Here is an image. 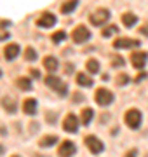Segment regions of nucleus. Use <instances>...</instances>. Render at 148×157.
<instances>
[{"label":"nucleus","mask_w":148,"mask_h":157,"mask_svg":"<svg viewBox=\"0 0 148 157\" xmlns=\"http://www.w3.org/2000/svg\"><path fill=\"white\" fill-rule=\"evenodd\" d=\"M124 122L129 129H139V126L143 122V113L138 108H129L124 115Z\"/></svg>","instance_id":"obj_1"},{"label":"nucleus","mask_w":148,"mask_h":157,"mask_svg":"<svg viewBox=\"0 0 148 157\" xmlns=\"http://www.w3.org/2000/svg\"><path fill=\"white\" fill-rule=\"evenodd\" d=\"M46 84H47V87H51L52 91H56L59 96H66L68 94V86L65 84L59 77H56V75H49V77H46Z\"/></svg>","instance_id":"obj_2"},{"label":"nucleus","mask_w":148,"mask_h":157,"mask_svg":"<svg viewBox=\"0 0 148 157\" xmlns=\"http://www.w3.org/2000/svg\"><path fill=\"white\" fill-rule=\"evenodd\" d=\"M94 100H96L99 107H108V105L113 103V93L108 91L106 87H99L96 91V94H94Z\"/></svg>","instance_id":"obj_3"},{"label":"nucleus","mask_w":148,"mask_h":157,"mask_svg":"<svg viewBox=\"0 0 148 157\" xmlns=\"http://www.w3.org/2000/svg\"><path fill=\"white\" fill-rule=\"evenodd\" d=\"M108 19H110V11L105 9V7L94 11L91 16H89V21H91V25H94V26H103Z\"/></svg>","instance_id":"obj_4"},{"label":"nucleus","mask_w":148,"mask_h":157,"mask_svg":"<svg viewBox=\"0 0 148 157\" xmlns=\"http://www.w3.org/2000/svg\"><path fill=\"white\" fill-rule=\"evenodd\" d=\"M84 141H86L87 148L91 150V154H94V155H98V154H101L103 150H105V145H103V141L98 138V136L94 135H89L84 138Z\"/></svg>","instance_id":"obj_5"},{"label":"nucleus","mask_w":148,"mask_h":157,"mask_svg":"<svg viewBox=\"0 0 148 157\" xmlns=\"http://www.w3.org/2000/svg\"><path fill=\"white\" fill-rule=\"evenodd\" d=\"M72 39H73L75 44H84V42H87V40L91 39V30L87 28V26H84V25H80V26H77L73 30Z\"/></svg>","instance_id":"obj_6"},{"label":"nucleus","mask_w":148,"mask_h":157,"mask_svg":"<svg viewBox=\"0 0 148 157\" xmlns=\"http://www.w3.org/2000/svg\"><path fill=\"white\" fill-rule=\"evenodd\" d=\"M57 23V17L52 14V12H42L39 16V19H37V26L39 28H52L54 25Z\"/></svg>","instance_id":"obj_7"},{"label":"nucleus","mask_w":148,"mask_h":157,"mask_svg":"<svg viewBox=\"0 0 148 157\" xmlns=\"http://www.w3.org/2000/svg\"><path fill=\"white\" fill-rule=\"evenodd\" d=\"M141 42L136 39H129V37H119V39L113 42L115 49H131V47H139Z\"/></svg>","instance_id":"obj_8"},{"label":"nucleus","mask_w":148,"mask_h":157,"mask_svg":"<svg viewBox=\"0 0 148 157\" xmlns=\"http://www.w3.org/2000/svg\"><path fill=\"white\" fill-rule=\"evenodd\" d=\"M131 63L132 67L138 68V70H143V68L146 67L148 63V52H145V51H138V52H134L131 56Z\"/></svg>","instance_id":"obj_9"},{"label":"nucleus","mask_w":148,"mask_h":157,"mask_svg":"<svg viewBox=\"0 0 148 157\" xmlns=\"http://www.w3.org/2000/svg\"><path fill=\"white\" fill-rule=\"evenodd\" d=\"M63 129L66 133H77V129H79V117L75 113H68L65 117V121H63Z\"/></svg>","instance_id":"obj_10"},{"label":"nucleus","mask_w":148,"mask_h":157,"mask_svg":"<svg viewBox=\"0 0 148 157\" xmlns=\"http://www.w3.org/2000/svg\"><path fill=\"white\" fill-rule=\"evenodd\" d=\"M75 152H77L75 143L72 140H66V141H63L61 145H59V148H57V155L59 157H72V155H75Z\"/></svg>","instance_id":"obj_11"},{"label":"nucleus","mask_w":148,"mask_h":157,"mask_svg":"<svg viewBox=\"0 0 148 157\" xmlns=\"http://www.w3.org/2000/svg\"><path fill=\"white\" fill-rule=\"evenodd\" d=\"M19 51H21V47L17 44H7L4 47V56H6L7 61H12V59H16L19 56Z\"/></svg>","instance_id":"obj_12"},{"label":"nucleus","mask_w":148,"mask_h":157,"mask_svg":"<svg viewBox=\"0 0 148 157\" xmlns=\"http://www.w3.org/2000/svg\"><path fill=\"white\" fill-rule=\"evenodd\" d=\"M37 108H39V101L35 98H26L23 101V112L26 115H35L37 113Z\"/></svg>","instance_id":"obj_13"},{"label":"nucleus","mask_w":148,"mask_h":157,"mask_svg":"<svg viewBox=\"0 0 148 157\" xmlns=\"http://www.w3.org/2000/svg\"><path fill=\"white\" fill-rule=\"evenodd\" d=\"M0 105L4 107V110H6L7 113H16L17 110V103L14 98H11V96H4L2 100H0Z\"/></svg>","instance_id":"obj_14"},{"label":"nucleus","mask_w":148,"mask_h":157,"mask_svg":"<svg viewBox=\"0 0 148 157\" xmlns=\"http://www.w3.org/2000/svg\"><path fill=\"white\" fill-rule=\"evenodd\" d=\"M57 67H59L57 58H54V56H46L44 58V68H46L47 72H51V75H54V72L57 70Z\"/></svg>","instance_id":"obj_15"},{"label":"nucleus","mask_w":148,"mask_h":157,"mask_svg":"<svg viewBox=\"0 0 148 157\" xmlns=\"http://www.w3.org/2000/svg\"><path fill=\"white\" fill-rule=\"evenodd\" d=\"M75 80H77V84H79V86H82V87H91V86H92V78L89 77L87 73H84V72L77 73V77H75Z\"/></svg>","instance_id":"obj_16"},{"label":"nucleus","mask_w":148,"mask_h":157,"mask_svg":"<svg viewBox=\"0 0 148 157\" xmlns=\"http://www.w3.org/2000/svg\"><path fill=\"white\" fill-rule=\"evenodd\" d=\"M122 23H124V26L131 28V26H134L138 23V16L132 14V12H125V14H122Z\"/></svg>","instance_id":"obj_17"},{"label":"nucleus","mask_w":148,"mask_h":157,"mask_svg":"<svg viewBox=\"0 0 148 157\" xmlns=\"http://www.w3.org/2000/svg\"><path fill=\"white\" fill-rule=\"evenodd\" d=\"M16 86H17L21 91H31V89H33L31 80H30L28 77H19V78H16Z\"/></svg>","instance_id":"obj_18"},{"label":"nucleus","mask_w":148,"mask_h":157,"mask_svg":"<svg viewBox=\"0 0 148 157\" xmlns=\"http://www.w3.org/2000/svg\"><path fill=\"white\" fill-rule=\"evenodd\" d=\"M92 117H94V110H92V108H84V110H82V113H80V121H82V124H84V126L91 124Z\"/></svg>","instance_id":"obj_19"},{"label":"nucleus","mask_w":148,"mask_h":157,"mask_svg":"<svg viewBox=\"0 0 148 157\" xmlns=\"http://www.w3.org/2000/svg\"><path fill=\"white\" fill-rule=\"evenodd\" d=\"M56 141H57V136L56 135H47V136H44V138H40L39 145L44 147V148H47V147H52Z\"/></svg>","instance_id":"obj_20"},{"label":"nucleus","mask_w":148,"mask_h":157,"mask_svg":"<svg viewBox=\"0 0 148 157\" xmlns=\"http://www.w3.org/2000/svg\"><path fill=\"white\" fill-rule=\"evenodd\" d=\"M79 6V0H70V2H65L61 6V12L63 14H70V12H73Z\"/></svg>","instance_id":"obj_21"},{"label":"nucleus","mask_w":148,"mask_h":157,"mask_svg":"<svg viewBox=\"0 0 148 157\" xmlns=\"http://www.w3.org/2000/svg\"><path fill=\"white\" fill-rule=\"evenodd\" d=\"M86 68H87V72L89 73H94L96 75L98 72H99V61L98 59H94V58H91V59H87V63H86Z\"/></svg>","instance_id":"obj_22"},{"label":"nucleus","mask_w":148,"mask_h":157,"mask_svg":"<svg viewBox=\"0 0 148 157\" xmlns=\"http://www.w3.org/2000/svg\"><path fill=\"white\" fill-rule=\"evenodd\" d=\"M24 58H26L28 61H35V59L39 58V54H37V51H35L33 47H26V49H24Z\"/></svg>","instance_id":"obj_23"},{"label":"nucleus","mask_w":148,"mask_h":157,"mask_svg":"<svg viewBox=\"0 0 148 157\" xmlns=\"http://www.w3.org/2000/svg\"><path fill=\"white\" fill-rule=\"evenodd\" d=\"M117 32H119V28H117L115 25H112V26H106V28L103 30V32H101V35L105 37V39H108V37H112V35H113V33H117Z\"/></svg>","instance_id":"obj_24"},{"label":"nucleus","mask_w":148,"mask_h":157,"mask_svg":"<svg viewBox=\"0 0 148 157\" xmlns=\"http://www.w3.org/2000/svg\"><path fill=\"white\" fill-rule=\"evenodd\" d=\"M127 82H129V75L127 73H119L117 78H115V84L117 86H125Z\"/></svg>","instance_id":"obj_25"},{"label":"nucleus","mask_w":148,"mask_h":157,"mask_svg":"<svg viewBox=\"0 0 148 157\" xmlns=\"http://www.w3.org/2000/svg\"><path fill=\"white\" fill-rule=\"evenodd\" d=\"M124 59H122V58L120 56H117V54H113V56H112V65H113L115 68H120V67H124Z\"/></svg>","instance_id":"obj_26"},{"label":"nucleus","mask_w":148,"mask_h":157,"mask_svg":"<svg viewBox=\"0 0 148 157\" xmlns=\"http://www.w3.org/2000/svg\"><path fill=\"white\" fill-rule=\"evenodd\" d=\"M65 39H66V33H65V32H56V33L52 35V42H54V44H59V42L65 40Z\"/></svg>","instance_id":"obj_27"},{"label":"nucleus","mask_w":148,"mask_h":157,"mask_svg":"<svg viewBox=\"0 0 148 157\" xmlns=\"http://www.w3.org/2000/svg\"><path fill=\"white\" fill-rule=\"evenodd\" d=\"M125 157H138V150H136V148H131V150H127Z\"/></svg>","instance_id":"obj_28"},{"label":"nucleus","mask_w":148,"mask_h":157,"mask_svg":"<svg viewBox=\"0 0 148 157\" xmlns=\"http://www.w3.org/2000/svg\"><path fill=\"white\" fill-rule=\"evenodd\" d=\"M30 72H31V77H33V78H40V72L37 70V68H31Z\"/></svg>","instance_id":"obj_29"},{"label":"nucleus","mask_w":148,"mask_h":157,"mask_svg":"<svg viewBox=\"0 0 148 157\" xmlns=\"http://www.w3.org/2000/svg\"><path fill=\"white\" fill-rule=\"evenodd\" d=\"M82 100H84V96H82V94H79V93H75V94H73V101H75V103H79V101H82Z\"/></svg>","instance_id":"obj_30"},{"label":"nucleus","mask_w":148,"mask_h":157,"mask_svg":"<svg viewBox=\"0 0 148 157\" xmlns=\"http://www.w3.org/2000/svg\"><path fill=\"white\" fill-rule=\"evenodd\" d=\"M9 39V32H0V40H7Z\"/></svg>","instance_id":"obj_31"},{"label":"nucleus","mask_w":148,"mask_h":157,"mask_svg":"<svg viewBox=\"0 0 148 157\" xmlns=\"http://www.w3.org/2000/svg\"><path fill=\"white\" fill-rule=\"evenodd\" d=\"M0 154H4V147L0 145Z\"/></svg>","instance_id":"obj_32"},{"label":"nucleus","mask_w":148,"mask_h":157,"mask_svg":"<svg viewBox=\"0 0 148 157\" xmlns=\"http://www.w3.org/2000/svg\"><path fill=\"white\" fill-rule=\"evenodd\" d=\"M12 157H21V155H12Z\"/></svg>","instance_id":"obj_33"},{"label":"nucleus","mask_w":148,"mask_h":157,"mask_svg":"<svg viewBox=\"0 0 148 157\" xmlns=\"http://www.w3.org/2000/svg\"><path fill=\"white\" fill-rule=\"evenodd\" d=\"M0 77H2V70H0Z\"/></svg>","instance_id":"obj_34"}]
</instances>
